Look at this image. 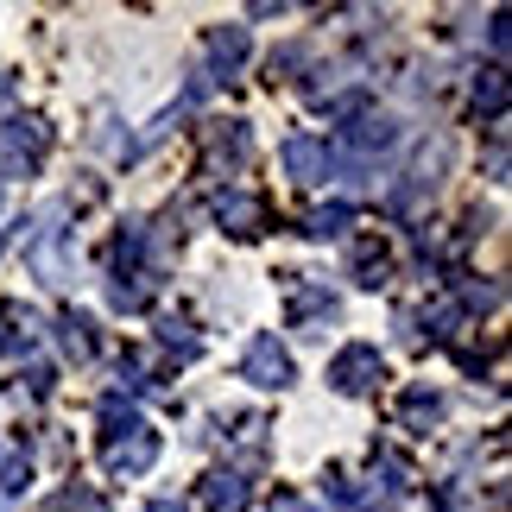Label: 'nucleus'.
Listing matches in <instances>:
<instances>
[{
  "mask_svg": "<svg viewBox=\"0 0 512 512\" xmlns=\"http://www.w3.org/2000/svg\"><path fill=\"white\" fill-rule=\"evenodd\" d=\"M152 462H159V430H152L121 392H108L102 399V468L114 481H133V475H146Z\"/></svg>",
  "mask_w": 512,
  "mask_h": 512,
  "instance_id": "f03ea898",
  "label": "nucleus"
},
{
  "mask_svg": "<svg viewBox=\"0 0 512 512\" xmlns=\"http://www.w3.org/2000/svg\"><path fill=\"white\" fill-rule=\"evenodd\" d=\"M57 342H64V354L70 361H95V317H83V310H64V317H57Z\"/></svg>",
  "mask_w": 512,
  "mask_h": 512,
  "instance_id": "2eb2a0df",
  "label": "nucleus"
},
{
  "mask_svg": "<svg viewBox=\"0 0 512 512\" xmlns=\"http://www.w3.org/2000/svg\"><path fill=\"white\" fill-rule=\"evenodd\" d=\"M241 380H253L260 392H285L298 380V367H291V354L279 348V336H253L247 354H241Z\"/></svg>",
  "mask_w": 512,
  "mask_h": 512,
  "instance_id": "6e6552de",
  "label": "nucleus"
},
{
  "mask_svg": "<svg viewBox=\"0 0 512 512\" xmlns=\"http://www.w3.org/2000/svg\"><path fill=\"white\" fill-rule=\"evenodd\" d=\"M386 380V354L373 342H348L336 361H329V386L342 392V399H361V392H373Z\"/></svg>",
  "mask_w": 512,
  "mask_h": 512,
  "instance_id": "0eeeda50",
  "label": "nucleus"
},
{
  "mask_svg": "<svg viewBox=\"0 0 512 512\" xmlns=\"http://www.w3.org/2000/svg\"><path fill=\"white\" fill-rule=\"evenodd\" d=\"M247 152H253V140H247V127L241 121H228V127H209V165H247Z\"/></svg>",
  "mask_w": 512,
  "mask_h": 512,
  "instance_id": "6ab92c4d",
  "label": "nucleus"
},
{
  "mask_svg": "<svg viewBox=\"0 0 512 512\" xmlns=\"http://www.w3.org/2000/svg\"><path fill=\"white\" fill-rule=\"evenodd\" d=\"M38 336H45V323H38L32 304H19V298L0 304V361H19V354H32Z\"/></svg>",
  "mask_w": 512,
  "mask_h": 512,
  "instance_id": "1a4fd4ad",
  "label": "nucleus"
},
{
  "mask_svg": "<svg viewBox=\"0 0 512 512\" xmlns=\"http://www.w3.org/2000/svg\"><path fill=\"white\" fill-rule=\"evenodd\" d=\"M196 494H203L209 512H247V506H253V487H247L241 468H209Z\"/></svg>",
  "mask_w": 512,
  "mask_h": 512,
  "instance_id": "9b49d317",
  "label": "nucleus"
},
{
  "mask_svg": "<svg viewBox=\"0 0 512 512\" xmlns=\"http://www.w3.org/2000/svg\"><path fill=\"white\" fill-rule=\"evenodd\" d=\"M51 152V121L45 114H13L7 127H0V177H38Z\"/></svg>",
  "mask_w": 512,
  "mask_h": 512,
  "instance_id": "20e7f679",
  "label": "nucleus"
},
{
  "mask_svg": "<svg viewBox=\"0 0 512 512\" xmlns=\"http://www.w3.org/2000/svg\"><path fill=\"white\" fill-rule=\"evenodd\" d=\"M140 512H190V506L177 500V494H159V500H152V506H140Z\"/></svg>",
  "mask_w": 512,
  "mask_h": 512,
  "instance_id": "a878e982",
  "label": "nucleus"
},
{
  "mask_svg": "<svg viewBox=\"0 0 512 512\" xmlns=\"http://www.w3.org/2000/svg\"><path fill=\"white\" fill-rule=\"evenodd\" d=\"M266 512H317V506H310L304 494H272V506Z\"/></svg>",
  "mask_w": 512,
  "mask_h": 512,
  "instance_id": "5701e85b",
  "label": "nucleus"
},
{
  "mask_svg": "<svg viewBox=\"0 0 512 512\" xmlns=\"http://www.w3.org/2000/svg\"><path fill=\"white\" fill-rule=\"evenodd\" d=\"M279 279H285V310H291V329H304V336H323V329L342 317L336 291L317 285L310 272H279Z\"/></svg>",
  "mask_w": 512,
  "mask_h": 512,
  "instance_id": "39448f33",
  "label": "nucleus"
},
{
  "mask_svg": "<svg viewBox=\"0 0 512 512\" xmlns=\"http://www.w3.org/2000/svg\"><path fill=\"white\" fill-rule=\"evenodd\" d=\"M354 228V203H323V209H310L304 215V241H342V234Z\"/></svg>",
  "mask_w": 512,
  "mask_h": 512,
  "instance_id": "dca6fc26",
  "label": "nucleus"
},
{
  "mask_svg": "<svg viewBox=\"0 0 512 512\" xmlns=\"http://www.w3.org/2000/svg\"><path fill=\"white\" fill-rule=\"evenodd\" d=\"M51 512H108V506H102L95 487H64V494L51 500Z\"/></svg>",
  "mask_w": 512,
  "mask_h": 512,
  "instance_id": "4be33fe9",
  "label": "nucleus"
},
{
  "mask_svg": "<svg viewBox=\"0 0 512 512\" xmlns=\"http://www.w3.org/2000/svg\"><path fill=\"white\" fill-rule=\"evenodd\" d=\"M443 411H449V405H443V392H437V386H424V380L399 392V424H405V430H437V424H443Z\"/></svg>",
  "mask_w": 512,
  "mask_h": 512,
  "instance_id": "4468645a",
  "label": "nucleus"
},
{
  "mask_svg": "<svg viewBox=\"0 0 512 512\" xmlns=\"http://www.w3.org/2000/svg\"><path fill=\"white\" fill-rule=\"evenodd\" d=\"M0 215H7V190H0Z\"/></svg>",
  "mask_w": 512,
  "mask_h": 512,
  "instance_id": "bb28decb",
  "label": "nucleus"
},
{
  "mask_svg": "<svg viewBox=\"0 0 512 512\" xmlns=\"http://www.w3.org/2000/svg\"><path fill=\"white\" fill-rule=\"evenodd\" d=\"M152 329H159V342L177 354V361H196V354H203V336L190 329L184 310H159V323H152Z\"/></svg>",
  "mask_w": 512,
  "mask_h": 512,
  "instance_id": "f3484780",
  "label": "nucleus"
},
{
  "mask_svg": "<svg viewBox=\"0 0 512 512\" xmlns=\"http://www.w3.org/2000/svg\"><path fill=\"white\" fill-rule=\"evenodd\" d=\"M13 95H19V76H13V70H0V108H13Z\"/></svg>",
  "mask_w": 512,
  "mask_h": 512,
  "instance_id": "393cba45",
  "label": "nucleus"
},
{
  "mask_svg": "<svg viewBox=\"0 0 512 512\" xmlns=\"http://www.w3.org/2000/svg\"><path fill=\"white\" fill-rule=\"evenodd\" d=\"M348 279H354V285H367V291H380V285L392 279V253H386L380 241H361V247H354Z\"/></svg>",
  "mask_w": 512,
  "mask_h": 512,
  "instance_id": "a211bd4d",
  "label": "nucleus"
},
{
  "mask_svg": "<svg viewBox=\"0 0 512 512\" xmlns=\"http://www.w3.org/2000/svg\"><path fill=\"white\" fill-rule=\"evenodd\" d=\"M475 114H487V121H500L506 114V70H481V83H475Z\"/></svg>",
  "mask_w": 512,
  "mask_h": 512,
  "instance_id": "412c9836",
  "label": "nucleus"
},
{
  "mask_svg": "<svg viewBox=\"0 0 512 512\" xmlns=\"http://www.w3.org/2000/svg\"><path fill=\"white\" fill-rule=\"evenodd\" d=\"M215 222H222V234H234V241H253V234L266 228V203L247 190H222L215 196Z\"/></svg>",
  "mask_w": 512,
  "mask_h": 512,
  "instance_id": "9d476101",
  "label": "nucleus"
},
{
  "mask_svg": "<svg viewBox=\"0 0 512 512\" xmlns=\"http://www.w3.org/2000/svg\"><path fill=\"white\" fill-rule=\"evenodd\" d=\"M203 51H209L203 83H209V76H234V70H241V57H247V26H209Z\"/></svg>",
  "mask_w": 512,
  "mask_h": 512,
  "instance_id": "ddd939ff",
  "label": "nucleus"
},
{
  "mask_svg": "<svg viewBox=\"0 0 512 512\" xmlns=\"http://www.w3.org/2000/svg\"><path fill=\"white\" fill-rule=\"evenodd\" d=\"M159 291V260H152L146 222H121L108 241V304L114 310H146Z\"/></svg>",
  "mask_w": 512,
  "mask_h": 512,
  "instance_id": "f257e3e1",
  "label": "nucleus"
},
{
  "mask_svg": "<svg viewBox=\"0 0 512 512\" xmlns=\"http://www.w3.org/2000/svg\"><path fill=\"white\" fill-rule=\"evenodd\" d=\"M487 45H494V57H506V13L487 19Z\"/></svg>",
  "mask_w": 512,
  "mask_h": 512,
  "instance_id": "b1692460",
  "label": "nucleus"
},
{
  "mask_svg": "<svg viewBox=\"0 0 512 512\" xmlns=\"http://www.w3.org/2000/svg\"><path fill=\"white\" fill-rule=\"evenodd\" d=\"M373 475H386V494H411V487H418V468H411L399 449H380V443H373Z\"/></svg>",
  "mask_w": 512,
  "mask_h": 512,
  "instance_id": "aec40b11",
  "label": "nucleus"
},
{
  "mask_svg": "<svg viewBox=\"0 0 512 512\" xmlns=\"http://www.w3.org/2000/svg\"><path fill=\"white\" fill-rule=\"evenodd\" d=\"M70 203H45L32 215V228H26V266L38 272L45 285H70L76 272H70Z\"/></svg>",
  "mask_w": 512,
  "mask_h": 512,
  "instance_id": "7ed1b4c3",
  "label": "nucleus"
},
{
  "mask_svg": "<svg viewBox=\"0 0 512 512\" xmlns=\"http://www.w3.org/2000/svg\"><path fill=\"white\" fill-rule=\"evenodd\" d=\"M443 171H449V140H424V146H418V159L405 165V177L386 190V203H392V209H418L424 196L443 184Z\"/></svg>",
  "mask_w": 512,
  "mask_h": 512,
  "instance_id": "423d86ee",
  "label": "nucleus"
},
{
  "mask_svg": "<svg viewBox=\"0 0 512 512\" xmlns=\"http://www.w3.org/2000/svg\"><path fill=\"white\" fill-rule=\"evenodd\" d=\"M279 159H285V171H291V184H323V177H329V152H323L317 133H291Z\"/></svg>",
  "mask_w": 512,
  "mask_h": 512,
  "instance_id": "f8f14e48",
  "label": "nucleus"
}]
</instances>
